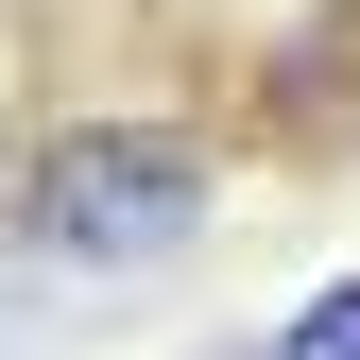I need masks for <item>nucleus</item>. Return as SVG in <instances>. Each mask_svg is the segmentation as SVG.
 <instances>
[{
	"label": "nucleus",
	"mask_w": 360,
	"mask_h": 360,
	"mask_svg": "<svg viewBox=\"0 0 360 360\" xmlns=\"http://www.w3.org/2000/svg\"><path fill=\"white\" fill-rule=\"evenodd\" d=\"M257 360H360V275H326V292H309L292 326L257 343Z\"/></svg>",
	"instance_id": "obj_2"
},
{
	"label": "nucleus",
	"mask_w": 360,
	"mask_h": 360,
	"mask_svg": "<svg viewBox=\"0 0 360 360\" xmlns=\"http://www.w3.org/2000/svg\"><path fill=\"white\" fill-rule=\"evenodd\" d=\"M18 223L52 275H155L206 240V138L189 120H69L18 172Z\"/></svg>",
	"instance_id": "obj_1"
}]
</instances>
